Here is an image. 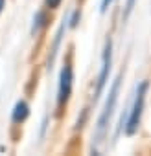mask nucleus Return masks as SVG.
<instances>
[{
	"mask_svg": "<svg viewBox=\"0 0 151 156\" xmlns=\"http://www.w3.org/2000/svg\"><path fill=\"white\" fill-rule=\"evenodd\" d=\"M120 81H122V75H118L111 90H109V96H107V101H105V107L98 118V127H96V143H101L105 134H107V129H109V121L112 118V112H114V107H116V101H118V92H120Z\"/></svg>",
	"mask_w": 151,
	"mask_h": 156,
	"instance_id": "1",
	"label": "nucleus"
},
{
	"mask_svg": "<svg viewBox=\"0 0 151 156\" xmlns=\"http://www.w3.org/2000/svg\"><path fill=\"white\" fill-rule=\"evenodd\" d=\"M147 88H149V85H147V81H144L140 87H138V90H136V98H134V103H133V108H131V112H129V118H127V121H125V134H134L136 130H138V127H140V119H142V112H144V105H145V96H147Z\"/></svg>",
	"mask_w": 151,
	"mask_h": 156,
	"instance_id": "2",
	"label": "nucleus"
},
{
	"mask_svg": "<svg viewBox=\"0 0 151 156\" xmlns=\"http://www.w3.org/2000/svg\"><path fill=\"white\" fill-rule=\"evenodd\" d=\"M111 64H112V42L111 39L105 42V48H103V57H101V70H100V75H98V85H96V92H94V101L101 96L105 85H107V79H109V72H111Z\"/></svg>",
	"mask_w": 151,
	"mask_h": 156,
	"instance_id": "3",
	"label": "nucleus"
},
{
	"mask_svg": "<svg viewBox=\"0 0 151 156\" xmlns=\"http://www.w3.org/2000/svg\"><path fill=\"white\" fill-rule=\"evenodd\" d=\"M72 81H74V72H72L70 62H66L61 70V75H59V90H57V103L59 105H64L70 99Z\"/></svg>",
	"mask_w": 151,
	"mask_h": 156,
	"instance_id": "4",
	"label": "nucleus"
},
{
	"mask_svg": "<svg viewBox=\"0 0 151 156\" xmlns=\"http://www.w3.org/2000/svg\"><path fill=\"white\" fill-rule=\"evenodd\" d=\"M28 116H30V107H28V103H26V101H19V103L15 105V108H13V116H11L13 123H22Z\"/></svg>",
	"mask_w": 151,
	"mask_h": 156,
	"instance_id": "5",
	"label": "nucleus"
},
{
	"mask_svg": "<svg viewBox=\"0 0 151 156\" xmlns=\"http://www.w3.org/2000/svg\"><path fill=\"white\" fill-rule=\"evenodd\" d=\"M66 22H68V20H63L61 28H59V30H57V33H55V42H53V48H52V57L48 59V68H52V62H53V59H55V53H57V50H59V42H61L63 31H64V28H66Z\"/></svg>",
	"mask_w": 151,
	"mask_h": 156,
	"instance_id": "6",
	"label": "nucleus"
},
{
	"mask_svg": "<svg viewBox=\"0 0 151 156\" xmlns=\"http://www.w3.org/2000/svg\"><path fill=\"white\" fill-rule=\"evenodd\" d=\"M46 13L44 11H37L35 13V19H33V28H31V33L35 35V33H39L41 31V28H44L46 26Z\"/></svg>",
	"mask_w": 151,
	"mask_h": 156,
	"instance_id": "7",
	"label": "nucleus"
},
{
	"mask_svg": "<svg viewBox=\"0 0 151 156\" xmlns=\"http://www.w3.org/2000/svg\"><path fill=\"white\" fill-rule=\"evenodd\" d=\"M79 19H81V13H79V11H74L72 19L68 20V22H70L68 26H70V28H76V26H78V22H79Z\"/></svg>",
	"mask_w": 151,
	"mask_h": 156,
	"instance_id": "8",
	"label": "nucleus"
},
{
	"mask_svg": "<svg viewBox=\"0 0 151 156\" xmlns=\"http://www.w3.org/2000/svg\"><path fill=\"white\" fill-rule=\"evenodd\" d=\"M133 8H134V0H127V6H125V15H123L125 19L129 17V13L133 11Z\"/></svg>",
	"mask_w": 151,
	"mask_h": 156,
	"instance_id": "9",
	"label": "nucleus"
},
{
	"mask_svg": "<svg viewBox=\"0 0 151 156\" xmlns=\"http://www.w3.org/2000/svg\"><path fill=\"white\" fill-rule=\"evenodd\" d=\"M44 2H46V6H48L50 9H55V8H59L61 0H44Z\"/></svg>",
	"mask_w": 151,
	"mask_h": 156,
	"instance_id": "10",
	"label": "nucleus"
},
{
	"mask_svg": "<svg viewBox=\"0 0 151 156\" xmlns=\"http://www.w3.org/2000/svg\"><path fill=\"white\" fill-rule=\"evenodd\" d=\"M111 2H112V0H101V13L107 11V8L111 6Z\"/></svg>",
	"mask_w": 151,
	"mask_h": 156,
	"instance_id": "11",
	"label": "nucleus"
},
{
	"mask_svg": "<svg viewBox=\"0 0 151 156\" xmlns=\"http://www.w3.org/2000/svg\"><path fill=\"white\" fill-rule=\"evenodd\" d=\"M4 6H6V0H0V13H2V9H4Z\"/></svg>",
	"mask_w": 151,
	"mask_h": 156,
	"instance_id": "12",
	"label": "nucleus"
}]
</instances>
